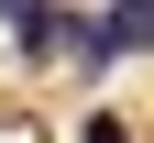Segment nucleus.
Masks as SVG:
<instances>
[{"label":"nucleus","instance_id":"obj_1","mask_svg":"<svg viewBox=\"0 0 154 143\" xmlns=\"http://www.w3.org/2000/svg\"><path fill=\"white\" fill-rule=\"evenodd\" d=\"M0 22H11V44H22V66H44V55L66 44V0H0Z\"/></svg>","mask_w":154,"mask_h":143},{"label":"nucleus","instance_id":"obj_2","mask_svg":"<svg viewBox=\"0 0 154 143\" xmlns=\"http://www.w3.org/2000/svg\"><path fill=\"white\" fill-rule=\"evenodd\" d=\"M99 11H110V33H121V55L154 44V0H99Z\"/></svg>","mask_w":154,"mask_h":143}]
</instances>
